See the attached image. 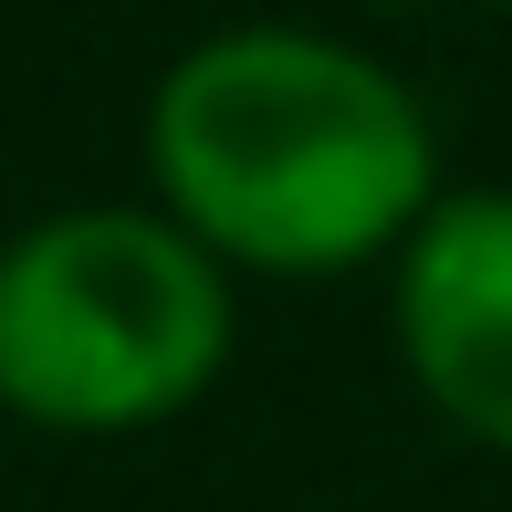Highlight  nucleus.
I'll use <instances>...</instances> for the list:
<instances>
[{"label":"nucleus","mask_w":512,"mask_h":512,"mask_svg":"<svg viewBox=\"0 0 512 512\" xmlns=\"http://www.w3.org/2000/svg\"><path fill=\"white\" fill-rule=\"evenodd\" d=\"M147 178L178 220L262 283H335L418 230L439 126L387 53L314 21H230L147 95Z\"/></svg>","instance_id":"obj_1"},{"label":"nucleus","mask_w":512,"mask_h":512,"mask_svg":"<svg viewBox=\"0 0 512 512\" xmlns=\"http://www.w3.org/2000/svg\"><path fill=\"white\" fill-rule=\"evenodd\" d=\"M241 272L168 199H95L0 241V408L53 439H136L199 408L241 335Z\"/></svg>","instance_id":"obj_2"},{"label":"nucleus","mask_w":512,"mask_h":512,"mask_svg":"<svg viewBox=\"0 0 512 512\" xmlns=\"http://www.w3.org/2000/svg\"><path fill=\"white\" fill-rule=\"evenodd\" d=\"M387 335L429 418L512 460V189H439L387 251Z\"/></svg>","instance_id":"obj_3"},{"label":"nucleus","mask_w":512,"mask_h":512,"mask_svg":"<svg viewBox=\"0 0 512 512\" xmlns=\"http://www.w3.org/2000/svg\"><path fill=\"white\" fill-rule=\"evenodd\" d=\"M356 11H418V0H356Z\"/></svg>","instance_id":"obj_4"},{"label":"nucleus","mask_w":512,"mask_h":512,"mask_svg":"<svg viewBox=\"0 0 512 512\" xmlns=\"http://www.w3.org/2000/svg\"><path fill=\"white\" fill-rule=\"evenodd\" d=\"M492 11H512V0H492Z\"/></svg>","instance_id":"obj_5"}]
</instances>
